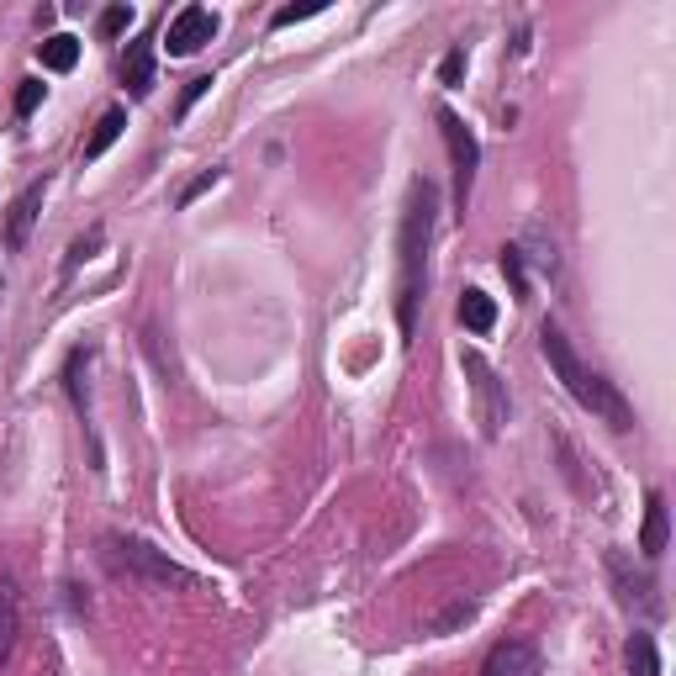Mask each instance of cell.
<instances>
[{
	"label": "cell",
	"mask_w": 676,
	"mask_h": 676,
	"mask_svg": "<svg viewBox=\"0 0 676 676\" xmlns=\"http://www.w3.org/2000/svg\"><path fill=\"white\" fill-rule=\"evenodd\" d=\"M133 27V6H106L101 11V37H122Z\"/></svg>",
	"instance_id": "cell-21"
},
{
	"label": "cell",
	"mask_w": 676,
	"mask_h": 676,
	"mask_svg": "<svg viewBox=\"0 0 676 676\" xmlns=\"http://www.w3.org/2000/svg\"><path fill=\"white\" fill-rule=\"evenodd\" d=\"M122 85H127V96H148L154 90V43H127L122 53Z\"/></svg>",
	"instance_id": "cell-11"
},
{
	"label": "cell",
	"mask_w": 676,
	"mask_h": 676,
	"mask_svg": "<svg viewBox=\"0 0 676 676\" xmlns=\"http://www.w3.org/2000/svg\"><path fill=\"white\" fill-rule=\"evenodd\" d=\"M16 634H22V592H16V576H0V666L11 661Z\"/></svg>",
	"instance_id": "cell-10"
},
{
	"label": "cell",
	"mask_w": 676,
	"mask_h": 676,
	"mask_svg": "<svg viewBox=\"0 0 676 676\" xmlns=\"http://www.w3.org/2000/svg\"><path fill=\"white\" fill-rule=\"evenodd\" d=\"M37 59H43V69L53 74H69L74 64H80V37H69V32H53L37 43Z\"/></svg>",
	"instance_id": "cell-13"
},
{
	"label": "cell",
	"mask_w": 676,
	"mask_h": 676,
	"mask_svg": "<svg viewBox=\"0 0 676 676\" xmlns=\"http://www.w3.org/2000/svg\"><path fill=\"white\" fill-rule=\"evenodd\" d=\"M206 90H212V74H196V80L185 85V96H180V117H185V111H191V106L206 96Z\"/></svg>",
	"instance_id": "cell-26"
},
{
	"label": "cell",
	"mask_w": 676,
	"mask_h": 676,
	"mask_svg": "<svg viewBox=\"0 0 676 676\" xmlns=\"http://www.w3.org/2000/svg\"><path fill=\"white\" fill-rule=\"evenodd\" d=\"M37 106H43V80H22V90H16V117H32Z\"/></svg>",
	"instance_id": "cell-23"
},
{
	"label": "cell",
	"mask_w": 676,
	"mask_h": 676,
	"mask_svg": "<svg viewBox=\"0 0 676 676\" xmlns=\"http://www.w3.org/2000/svg\"><path fill=\"white\" fill-rule=\"evenodd\" d=\"M608 576H613L618 603H624V608L661 613V597H655V581H650V571H634V560H629L624 550H613V555H608Z\"/></svg>",
	"instance_id": "cell-7"
},
{
	"label": "cell",
	"mask_w": 676,
	"mask_h": 676,
	"mask_svg": "<svg viewBox=\"0 0 676 676\" xmlns=\"http://www.w3.org/2000/svg\"><path fill=\"white\" fill-rule=\"evenodd\" d=\"M85 375H90V349H74L69 365H64V386H69V397H74L80 423H90V386H85Z\"/></svg>",
	"instance_id": "cell-15"
},
{
	"label": "cell",
	"mask_w": 676,
	"mask_h": 676,
	"mask_svg": "<svg viewBox=\"0 0 676 676\" xmlns=\"http://www.w3.org/2000/svg\"><path fill=\"white\" fill-rule=\"evenodd\" d=\"M434 206H439V185L434 180H412L407 191V212H402V233H397V323L402 338L418 333V307L428 291V243H434Z\"/></svg>",
	"instance_id": "cell-1"
},
{
	"label": "cell",
	"mask_w": 676,
	"mask_h": 676,
	"mask_svg": "<svg viewBox=\"0 0 676 676\" xmlns=\"http://www.w3.org/2000/svg\"><path fill=\"white\" fill-rule=\"evenodd\" d=\"M43 191H48V185H43V180H32L27 191L11 201V212H6V249H11V254H16V249H27L32 222H37V212H43Z\"/></svg>",
	"instance_id": "cell-9"
},
{
	"label": "cell",
	"mask_w": 676,
	"mask_h": 676,
	"mask_svg": "<svg viewBox=\"0 0 676 676\" xmlns=\"http://www.w3.org/2000/svg\"><path fill=\"white\" fill-rule=\"evenodd\" d=\"M323 11V0H312V6H280L275 11V27H291V22H307V16Z\"/></svg>",
	"instance_id": "cell-25"
},
{
	"label": "cell",
	"mask_w": 676,
	"mask_h": 676,
	"mask_svg": "<svg viewBox=\"0 0 676 676\" xmlns=\"http://www.w3.org/2000/svg\"><path fill=\"white\" fill-rule=\"evenodd\" d=\"M476 618V603H465V597H455V603H449L439 618H434V634H455L460 624H471Z\"/></svg>",
	"instance_id": "cell-19"
},
{
	"label": "cell",
	"mask_w": 676,
	"mask_h": 676,
	"mask_svg": "<svg viewBox=\"0 0 676 676\" xmlns=\"http://www.w3.org/2000/svg\"><path fill=\"white\" fill-rule=\"evenodd\" d=\"M502 275H507V286H513L518 302H529V270H523V249H518V243H507V249H502Z\"/></svg>",
	"instance_id": "cell-18"
},
{
	"label": "cell",
	"mask_w": 676,
	"mask_h": 676,
	"mask_svg": "<svg viewBox=\"0 0 676 676\" xmlns=\"http://www.w3.org/2000/svg\"><path fill=\"white\" fill-rule=\"evenodd\" d=\"M122 127H127V111H122V106H111V111H101L96 133H90V138H85V148H80V154H85V164H96V159L106 154V148H111V143H117V138H122Z\"/></svg>",
	"instance_id": "cell-14"
},
{
	"label": "cell",
	"mask_w": 676,
	"mask_h": 676,
	"mask_svg": "<svg viewBox=\"0 0 676 676\" xmlns=\"http://www.w3.org/2000/svg\"><path fill=\"white\" fill-rule=\"evenodd\" d=\"M439 80H444V85H460V80H465V48H449V53H444Z\"/></svg>",
	"instance_id": "cell-24"
},
{
	"label": "cell",
	"mask_w": 676,
	"mask_h": 676,
	"mask_svg": "<svg viewBox=\"0 0 676 676\" xmlns=\"http://www.w3.org/2000/svg\"><path fill=\"white\" fill-rule=\"evenodd\" d=\"M666 534H671V518H666V497L661 492H650L645 497V529H640V555L655 560L666 550Z\"/></svg>",
	"instance_id": "cell-12"
},
{
	"label": "cell",
	"mask_w": 676,
	"mask_h": 676,
	"mask_svg": "<svg viewBox=\"0 0 676 676\" xmlns=\"http://www.w3.org/2000/svg\"><path fill=\"white\" fill-rule=\"evenodd\" d=\"M101 560H106L111 576L154 581V587H169V581H191L164 550H154L148 539H133V534H106V539H101Z\"/></svg>",
	"instance_id": "cell-3"
},
{
	"label": "cell",
	"mask_w": 676,
	"mask_h": 676,
	"mask_svg": "<svg viewBox=\"0 0 676 676\" xmlns=\"http://www.w3.org/2000/svg\"><path fill=\"white\" fill-rule=\"evenodd\" d=\"M460 323L471 328V333H492V328H497V302H492L486 291L471 286V291L460 296Z\"/></svg>",
	"instance_id": "cell-16"
},
{
	"label": "cell",
	"mask_w": 676,
	"mask_h": 676,
	"mask_svg": "<svg viewBox=\"0 0 676 676\" xmlns=\"http://www.w3.org/2000/svg\"><path fill=\"white\" fill-rule=\"evenodd\" d=\"M217 37V16L206 6H185L180 16H169L164 27V48L175 53V59H191V53H201L206 43Z\"/></svg>",
	"instance_id": "cell-6"
},
{
	"label": "cell",
	"mask_w": 676,
	"mask_h": 676,
	"mask_svg": "<svg viewBox=\"0 0 676 676\" xmlns=\"http://www.w3.org/2000/svg\"><path fill=\"white\" fill-rule=\"evenodd\" d=\"M539 349H544V360H550V370L560 375V386L571 391V397L587 407V412H597V418H603L613 434H629V423H634V412H629V402L618 397V391L603 381V375H597L587 360H581V354L571 349V338L560 333L555 323H544L539 328Z\"/></svg>",
	"instance_id": "cell-2"
},
{
	"label": "cell",
	"mask_w": 676,
	"mask_h": 676,
	"mask_svg": "<svg viewBox=\"0 0 676 676\" xmlns=\"http://www.w3.org/2000/svg\"><path fill=\"white\" fill-rule=\"evenodd\" d=\"M481 676H539V650L529 640H502L486 650Z\"/></svg>",
	"instance_id": "cell-8"
},
{
	"label": "cell",
	"mask_w": 676,
	"mask_h": 676,
	"mask_svg": "<svg viewBox=\"0 0 676 676\" xmlns=\"http://www.w3.org/2000/svg\"><path fill=\"white\" fill-rule=\"evenodd\" d=\"M101 238H106L101 228H90L85 238H74V243H69V259H64V275H74V270H80V265H85V259H90V254H96V249H101Z\"/></svg>",
	"instance_id": "cell-20"
},
{
	"label": "cell",
	"mask_w": 676,
	"mask_h": 676,
	"mask_svg": "<svg viewBox=\"0 0 676 676\" xmlns=\"http://www.w3.org/2000/svg\"><path fill=\"white\" fill-rule=\"evenodd\" d=\"M460 365H465V375H471V391H476V402H481V428H486V439H497L502 423H507V391H502V375L486 365L476 349H465Z\"/></svg>",
	"instance_id": "cell-5"
},
{
	"label": "cell",
	"mask_w": 676,
	"mask_h": 676,
	"mask_svg": "<svg viewBox=\"0 0 676 676\" xmlns=\"http://www.w3.org/2000/svg\"><path fill=\"white\" fill-rule=\"evenodd\" d=\"M217 180H222V169H201V175H196L191 185H185V191H180V196H175V206H191L196 196H206V191H212V185H217Z\"/></svg>",
	"instance_id": "cell-22"
},
{
	"label": "cell",
	"mask_w": 676,
	"mask_h": 676,
	"mask_svg": "<svg viewBox=\"0 0 676 676\" xmlns=\"http://www.w3.org/2000/svg\"><path fill=\"white\" fill-rule=\"evenodd\" d=\"M439 133L449 143V164H455V212L465 217V206H471V185H476V164H481V143H476V133L455 117V111H439Z\"/></svg>",
	"instance_id": "cell-4"
},
{
	"label": "cell",
	"mask_w": 676,
	"mask_h": 676,
	"mask_svg": "<svg viewBox=\"0 0 676 676\" xmlns=\"http://www.w3.org/2000/svg\"><path fill=\"white\" fill-rule=\"evenodd\" d=\"M624 661H629V676H661V650H655V640H650L645 629H634V634H629Z\"/></svg>",
	"instance_id": "cell-17"
}]
</instances>
